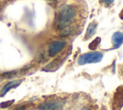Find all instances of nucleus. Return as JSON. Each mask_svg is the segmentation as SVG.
<instances>
[{"label":"nucleus","instance_id":"1","mask_svg":"<svg viewBox=\"0 0 123 110\" xmlns=\"http://www.w3.org/2000/svg\"><path fill=\"white\" fill-rule=\"evenodd\" d=\"M76 9L71 6V5H66L63 6L60 13L58 14L56 22H55V27L59 31H67L69 25L72 23L73 19L76 16ZM63 32V33H64Z\"/></svg>","mask_w":123,"mask_h":110},{"label":"nucleus","instance_id":"2","mask_svg":"<svg viewBox=\"0 0 123 110\" xmlns=\"http://www.w3.org/2000/svg\"><path fill=\"white\" fill-rule=\"evenodd\" d=\"M102 59H103V53L99 51L87 52V53L82 54L78 58V64L86 65V64H91V63H99Z\"/></svg>","mask_w":123,"mask_h":110},{"label":"nucleus","instance_id":"3","mask_svg":"<svg viewBox=\"0 0 123 110\" xmlns=\"http://www.w3.org/2000/svg\"><path fill=\"white\" fill-rule=\"evenodd\" d=\"M64 104L63 99H49L38 105L39 110H62Z\"/></svg>","mask_w":123,"mask_h":110},{"label":"nucleus","instance_id":"4","mask_svg":"<svg viewBox=\"0 0 123 110\" xmlns=\"http://www.w3.org/2000/svg\"><path fill=\"white\" fill-rule=\"evenodd\" d=\"M66 45V41H54L50 43L49 48H48V54L50 57H54L57 54H59Z\"/></svg>","mask_w":123,"mask_h":110},{"label":"nucleus","instance_id":"5","mask_svg":"<svg viewBox=\"0 0 123 110\" xmlns=\"http://www.w3.org/2000/svg\"><path fill=\"white\" fill-rule=\"evenodd\" d=\"M22 79L21 80H12V81H10V82H8L7 84H5L4 85V87L2 88V90H1V92H0V96H4L10 90H12V89H14V88H16V87H18L21 83H22Z\"/></svg>","mask_w":123,"mask_h":110},{"label":"nucleus","instance_id":"6","mask_svg":"<svg viewBox=\"0 0 123 110\" xmlns=\"http://www.w3.org/2000/svg\"><path fill=\"white\" fill-rule=\"evenodd\" d=\"M111 41H112L113 48H118L119 46H121L123 43V32L118 31V32L113 33L111 37Z\"/></svg>","mask_w":123,"mask_h":110},{"label":"nucleus","instance_id":"7","mask_svg":"<svg viewBox=\"0 0 123 110\" xmlns=\"http://www.w3.org/2000/svg\"><path fill=\"white\" fill-rule=\"evenodd\" d=\"M62 64V61L61 59H55L53 62H51L50 64H48L47 66L42 68L43 71H54L57 69H59Z\"/></svg>","mask_w":123,"mask_h":110},{"label":"nucleus","instance_id":"8","mask_svg":"<svg viewBox=\"0 0 123 110\" xmlns=\"http://www.w3.org/2000/svg\"><path fill=\"white\" fill-rule=\"evenodd\" d=\"M97 22L95 21H92L88 24L87 26V29H86V35H85V40H87L89 39L90 37H92L94 35V33L96 32V29H97Z\"/></svg>","mask_w":123,"mask_h":110},{"label":"nucleus","instance_id":"9","mask_svg":"<svg viewBox=\"0 0 123 110\" xmlns=\"http://www.w3.org/2000/svg\"><path fill=\"white\" fill-rule=\"evenodd\" d=\"M100 41H101V38H99V37H97L96 39H94L90 43H89V49H95L97 46H98V44L100 43Z\"/></svg>","mask_w":123,"mask_h":110},{"label":"nucleus","instance_id":"10","mask_svg":"<svg viewBox=\"0 0 123 110\" xmlns=\"http://www.w3.org/2000/svg\"><path fill=\"white\" fill-rule=\"evenodd\" d=\"M16 74H17V71H16V70H11V71L3 72L1 75H2V77H4V78H12V77L15 76Z\"/></svg>","mask_w":123,"mask_h":110},{"label":"nucleus","instance_id":"11","mask_svg":"<svg viewBox=\"0 0 123 110\" xmlns=\"http://www.w3.org/2000/svg\"><path fill=\"white\" fill-rule=\"evenodd\" d=\"M14 102V100H8V101H4V102H1L0 103V107L1 108H7V107H10L12 103Z\"/></svg>","mask_w":123,"mask_h":110},{"label":"nucleus","instance_id":"12","mask_svg":"<svg viewBox=\"0 0 123 110\" xmlns=\"http://www.w3.org/2000/svg\"><path fill=\"white\" fill-rule=\"evenodd\" d=\"M113 1H114V0H103L104 4H106L107 6H110V5H111V4L113 3Z\"/></svg>","mask_w":123,"mask_h":110},{"label":"nucleus","instance_id":"13","mask_svg":"<svg viewBox=\"0 0 123 110\" xmlns=\"http://www.w3.org/2000/svg\"><path fill=\"white\" fill-rule=\"evenodd\" d=\"M24 109H25L24 106H20V107H17V108H15V109H13V110H24Z\"/></svg>","mask_w":123,"mask_h":110},{"label":"nucleus","instance_id":"14","mask_svg":"<svg viewBox=\"0 0 123 110\" xmlns=\"http://www.w3.org/2000/svg\"><path fill=\"white\" fill-rule=\"evenodd\" d=\"M81 110H89V108H87V107H83Z\"/></svg>","mask_w":123,"mask_h":110}]
</instances>
